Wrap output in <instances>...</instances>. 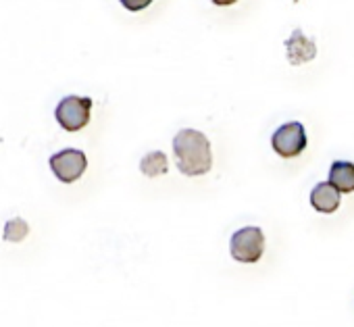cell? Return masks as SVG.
<instances>
[{"label": "cell", "mask_w": 354, "mask_h": 327, "mask_svg": "<svg viewBox=\"0 0 354 327\" xmlns=\"http://www.w3.org/2000/svg\"><path fill=\"white\" fill-rule=\"evenodd\" d=\"M30 227L24 219H11L5 225V240L7 242H21L28 236Z\"/></svg>", "instance_id": "30bf717a"}, {"label": "cell", "mask_w": 354, "mask_h": 327, "mask_svg": "<svg viewBox=\"0 0 354 327\" xmlns=\"http://www.w3.org/2000/svg\"><path fill=\"white\" fill-rule=\"evenodd\" d=\"M211 3H215L217 7H232L238 3V0H211Z\"/></svg>", "instance_id": "7c38bea8"}, {"label": "cell", "mask_w": 354, "mask_h": 327, "mask_svg": "<svg viewBox=\"0 0 354 327\" xmlns=\"http://www.w3.org/2000/svg\"><path fill=\"white\" fill-rule=\"evenodd\" d=\"M90 111H92V98L71 94L57 104L55 117L65 131H80L90 123Z\"/></svg>", "instance_id": "7a4b0ae2"}, {"label": "cell", "mask_w": 354, "mask_h": 327, "mask_svg": "<svg viewBox=\"0 0 354 327\" xmlns=\"http://www.w3.org/2000/svg\"><path fill=\"white\" fill-rule=\"evenodd\" d=\"M286 53H288L290 65H304L317 57V46L313 38H306L302 34V30H294L286 42Z\"/></svg>", "instance_id": "8992f818"}, {"label": "cell", "mask_w": 354, "mask_h": 327, "mask_svg": "<svg viewBox=\"0 0 354 327\" xmlns=\"http://www.w3.org/2000/svg\"><path fill=\"white\" fill-rule=\"evenodd\" d=\"M329 184L342 194L354 192V162L350 160H335L329 169Z\"/></svg>", "instance_id": "ba28073f"}, {"label": "cell", "mask_w": 354, "mask_h": 327, "mask_svg": "<svg viewBox=\"0 0 354 327\" xmlns=\"http://www.w3.org/2000/svg\"><path fill=\"white\" fill-rule=\"evenodd\" d=\"M173 154L177 169L188 178H198L211 171L213 152L209 138L198 129H180L173 138Z\"/></svg>", "instance_id": "6da1fadb"}, {"label": "cell", "mask_w": 354, "mask_h": 327, "mask_svg": "<svg viewBox=\"0 0 354 327\" xmlns=\"http://www.w3.org/2000/svg\"><path fill=\"white\" fill-rule=\"evenodd\" d=\"M119 3H121L127 11L138 13V11H144L148 5H152V0H119Z\"/></svg>", "instance_id": "8fae6325"}, {"label": "cell", "mask_w": 354, "mask_h": 327, "mask_svg": "<svg viewBox=\"0 0 354 327\" xmlns=\"http://www.w3.org/2000/svg\"><path fill=\"white\" fill-rule=\"evenodd\" d=\"M230 252L238 263H257L265 252V234L261 227L248 225L238 230L230 240Z\"/></svg>", "instance_id": "3957f363"}, {"label": "cell", "mask_w": 354, "mask_h": 327, "mask_svg": "<svg viewBox=\"0 0 354 327\" xmlns=\"http://www.w3.org/2000/svg\"><path fill=\"white\" fill-rule=\"evenodd\" d=\"M310 205H313L315 211L331 215L339 207V192L329 182H321L310 192Z\"/></svg>", "instance_id": "52a82bcc"}, {"label": "cell", "mask_w": 354, "mask_h": 327, "mask_svg": "<svg viewBox=\"0 0 354 327\" xmlns=\"http://www.w3.org/2000/svg\"><path fill=\"white\" fill-rule=\"evenodd\" d=\"M140 171L148 178H158V176H165L169 171V165H167V156L165 152L160 150H154V152H148L142 160H140Z\"/></svg>", "instance_id": "9c48e42d"}, {"label": "cell", "mask_w": 354, "mask_h": 327, "mask_svg": "<svg viewBox=\"0 0 354 327\" xmlns=\"http://www.w3.org/2000/svg\"><path fill=\"white\" fill-rule=\"evenodd\" d=\"M271 146L281 158H294L306 148V131L302 123L290 121L277 127V131L271 136Z\"/></svg>", "instance_id": "5b68a950"}, {"label": "cell", "mask_w": 354, "mask_h": 327, "mask_svg": "<svg viewBox=\"0 0 354 327\" xmlns=\"http://www.w3.org/2000/svg\"><path fill=\"white\" fill-rule=\"evenodd\" d=\"M50 169L55 174V178L63 184H73L77 182L84 174H86V167H88V158L82 150L77 148H65V150H59L55 152L50 158Z\"/></svg>", "instance_id": "277c9868"}]
</instances>
